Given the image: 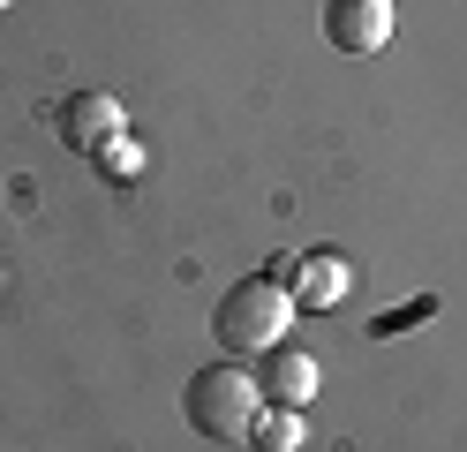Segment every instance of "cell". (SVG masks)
<instances>
[{"mask_svg":"<svg viewBox=\"0 0 467 452\" xmlns=\"http://www.w3.org/2000/svg\"><path fill=\"white\" fill-rule=\"evenodd\" d=\"M256 407H265V392H256V377L242 370V362H203V370L182 384V415H189V430L196 437H212V445H249V422Z\"/></svg>","mask_w":467,"mask_h":452,"instance_id":"cell-1","label":"cell"},{"mask_svg":"<svg viewBox=\"0 0 467 452\" xmlns=\"http://www.w3.org/2000/svg\"><path fill=\"white\" fill-rule=\"evenodd\" d=\"M286 331H295V294H286L272 271H256V279H234L219 294V310H212V340L226 354H265L279 347Z\"/></svg>","mask_w":467,"mask_h":452,"instance_id":"cell-2","label":"cell"},{"mask_svg":"<svg viewBox=\"0 0 467 452\" xmlns=\"http://www.w3.org/2000/svg\"><path fill=\"white\" fill-rule=\"evenodd\" d=\"M392 23H400L392 0H325V46L347 53V60L385 53L392 46Z\"/></svg>","mask_w":467,"mask_h":452,"instance_id":"cell-3","label":"cell"},{"mask_svg":"<svg viewBox=\"0 0 467 452\" xmlns=\"http://www.w3.org/2000/svg\"><path fill=\"white\" fill-rule=\"evenodd\" d=\"M53 129H61L68 151H83V159H91L106 136H129V106L113 99V90H68V99L53 106Z\"/></svg>","mask_w":467,"mask_h":452,"instance_id":"cell-4","label":"cell"},{"mask_svg":"<svg viewBox=\"0 0 467 452\" xmlns=\"http://www.w3.org/2000/svg\"><path fill=\"white\" fill-rule=\"evenodd\" d=\"M317 384H325V370H317L309 347H265V362H256V392H265V407H309Z\"/></svg>","mask_w":467,"mask_h":452,"instance_id":"cell-5","label":"cell"},{"mask_svg":"<svg viewBox=\"0 0 467 452\" xmlns=\"http://www.w3.org/2000/svg\"><path fill=\"white\" fill-rule=\"evenodd\" d=\"M272 279L295 294V310H339V294H347V264H339V257H279V264H272Z\"/></svg>","mask_w":467,"mask_h":452,"instance_id":"cell-6","label":"cell"},{"mask_svg":"<svg viewBox=\"0 0 467 452\" xmlns=\"http://www.w3.org/2000/svg\"><path fill=\"white\" fill-rule=\"evenodd\" d=\"M249 445H256V452H302V445H309V415H302V407H256Z\"/></svg>","mask_w":467,"mask_h":452,"instance_id":"cell-7","label":"cell"},{"mask_svg":"<svg viewBox=\"0 0 467 452\" xmlns=\"http://www.w3.org/2000/svg\"><path fill=\"white\" fill-rule=\"evenodd\" d=\"M91 166H99L106 181H143V166H151V159H143L136 136H106V143L91 151Z\"/></svg>","mask_w":467,"mask_h":452,"instance_id":"cell-8","label":"cell"},{"mask_svg":"<svg viewBox=\"0 0 467 452\" xmlns=\"http://www.w3.org/2000/svg\"><path fill=\"white\" fill-rule=\"evenodd\" d=\"M8 8H16V0H0V16H8Z\"/></svg>","mask_w":467,"mask_h":452,"instance_id":"cell-9","label":"cell"}]
</instances>
